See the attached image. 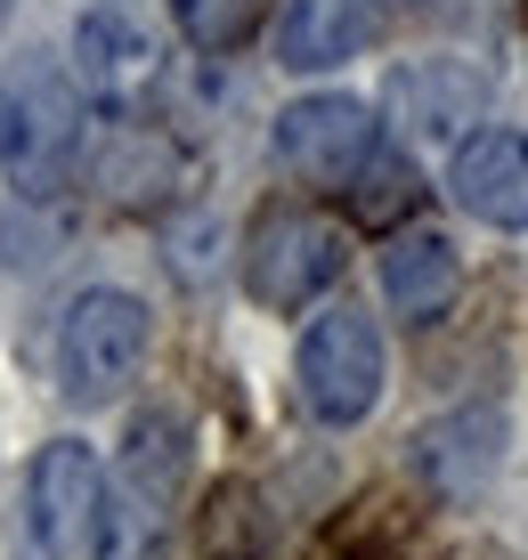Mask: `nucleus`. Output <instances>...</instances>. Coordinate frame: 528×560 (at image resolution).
<instances>
[{"mask_svg": "<svg viewBox=\"0 0 528 560\" xmlns=\"http://www.w3.org/2000/svg\"><path fill=\"white\" fill-rule=\"evenodd\" d=\"M292 390L318 431H358L390 390V341L366 308H318L292 350Z\"/></svg>", "mask_w": 528, "mask_h": 560, "instance_id": "nucleus-1", "label": "nucleus"}, {"mask_svg": "<svg viewBox=\"0 0 528 560\" xmlns=\"http://www.w3.org/2000/svg\"><path fill=\"white\" fill-rule=\"evenodd\" d=\"M147 341H154L147 301L123 293V284H90V293L66 308V325H57V390H66L73 407H114V398L139 382Z\"/></svg>", "mask_w": 528, "mask_h": 560, "instance_id": "nucleus-2", "label": "nucleus"}, {"mask_svg": "<svg viewBox=\"0 0 528 560\" xmlns=\"http://www.w3.org/2000/svg\"><path fill=\"white\" fill-rule=\"evenodd\" d=\"M97 504H106V471H97L90 439H49L25 463V495H16V560H82Z\"/></svg>", "mask_w": 528, "mask_h": 560, "instance_id": "nucleus-3", "label": "nucleus"}, {"mask_svg": "<svg viewBox=\"0 0 528 560\" xmlns=\"http://www.w3.org/2000/svg\"><path fill=\"white\" fill-rule=\"evenodd\" d=\"M349 268V236L334 220H318V211H261L244 236V293L261 308H277V317H292V308H309L318 293H334Z\"/></svg>", "mask_w": 528, "mask_h": 560, "instance_id": "nucleus-4", "label": "nucleus"}, {"mask_svg": "<svg viewBox=\"0 0 528 560\" xmlns=\"http://www.w3.org/2000/svg\"><path fill=\"white\" fill-rule=\"evenodd\" d=\"M268 154L309 187H349V179H366L375 154H382V106L349 98V90H309V98H292L277 114Z\"/></svg>", "mask_w": 528, "mask_h": 560, "instance_id": "nucleus-5", "label": "nucleus"}, {"mask_svg": "<svg viewBox=\"0 0 528 560\" xmlns=\"http://www.w3.org/2000/svg\"><path fill=\"white\" fill-rule=\"evenodd\" d=\"M382 114L399 122V139H415V147H456V139H472V122L487 114V73L463 66V57L399 66L382 82Z\"/></svg>", "mask_w": 528, "mask_h": 560, "instance_id": "nucleus-6", "label": "nucleus"}, {"mask_svg": "<svg viewBox=\"0 0 528 560\" xmlns=\"http://www.w3.org/2000/svg\"><path fill=\"white\" fill-rule=\"evenodd\" d=\"M447 196H456L463 220L496 228V236H520L528 228V130L480 122L472 139H456V154H447Z\"/></svg>", "mask_w": 528, "mask_h": 560, "instance_id": "nucleus-7", "label": "nucleus"}, {"mask_svg": "<svg viewBox=\"0 0 528 560\" xmlns=\"http://www.w3.org/2000/svg\"><path fill=\"white\" fill-rule=\"evenodd\" d=\"M73 73H82V90H90L106 114H130V106H147L163 57H154V33L139 25V16L90 9L82 25H73Z\"/></svg>", "mask_w": 528, "mask_h": 560, "instance_id": "nucleus-8", "label": "nucleus"}, {"mask_svg": "<svg viewBox=\"0 0 528 560\" xmlns=\"http://www.w3.org/2000/svg\"><path fill=\"white\" fill-rule=\"evenodd\" d=\"M456 293H463V260H456V244H447L439 228H399V236L382 244V301H390V317L439 325L447 308H456Z\"/></svg>", "mask_w": 528, "mask_h": 560, "instance_id": "nucleus-9", "label": "nucleus"}, {"mask_svg": "<svg viewBox=\"0 0 528 560\" xmlns=\"http://www.w3.org/2000/svg\"><path fill=\"white\" fill-rule=\"evenodd\" d=\"M358 42H366L358 0H285V16H277V66L285 73H325L342 57H358Z\"/></svg>", "mask_w": 528, "mask_h": 560, "instance_id": "nucleus-10", "label": "nucleus"}, {"mask_svg": "<svg viewBox=\"0 0 528 560\" xmlns=\"http://www.w3.org/2000/svg\"><path fill=\"white\" fill-rule=\"evenodd\" d=\"M180 479H187V422L180 415H139L130 422V455H123V495H139V504L163 520V504L180 495Z\"/></svg>", "mask_w": 528, "mask_h": 560, "instance_id": "nucleus-11", "label": "nucleus"}, {"mask_svg": "<svg viewBox=\"0 0 528 560\" xmlns=\"http://www.w3.org/2000/svg\"><path fill=\"white\" fill-rule=\"evenodd\" d=\"M171 25H180L204 57H228V49L252 42V25H261V0H171Z\"/></svg>", "mask_w": 528, "mask_h": 560, "instance_id": "nucleus-12", "label": "nucleus"}, {"mask_svg": "<svg viewBox=\"0 0 528 560\" xmlns=\"http://www.w3.org/2000/svg\"><path fill=\"white\" fill-rule=\"evenodd\" d=\"M9 154H16V98L0 90V163H9Z\"/></svg>", "mask_w": 528, "mask_h": 560, "instance_id": "nucleus-13", "label": "nucleus"}, {"mask_svg": "<svg viewBox=\"0 0 528 560\" xmlns=\"http://www.w3.org/2000/svg\"><path fill=\"white\" fill-rule=\"evenodd\" d=\"M0 16H9V0H0Z\"/></svg>", "mask_w": 528, "mask_h": 560, "instance_id": "nucleus-14", "label": "nucleus"}]
</instances>
